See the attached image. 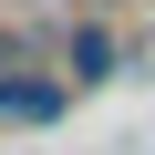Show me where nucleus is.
<instances>
[{"label":"nucleus","mask_w":155,"mask_h":155,"mask_svg":"<svg viewBox=\"0 0 155 155\" xmlns=\"http://www.w3.org/2000/svg\"><path fill=\"white\" fill-rule=\"evenodd\" d=\"M0 72H21V62H11V52H0Z\"/></svg>","instance_id":"7ed1b4c3"},{"label":"nucleus","mask_w":155,"mask_h":155,"mask_svg":"<svg viewBox=\"0 0 155 155\" xmlns=\"http://www.w3.org/2000/svg\"><path fill=\"white\" fill-rule=\"evenodd\" d=\"M62 114V83H0V124H52Z\"/></svg>","instance_id":"f03ea898"},{"label":"nucleus","mask_w":155,"mask_h":155,"mask_svg":"<svg viewBox=\"0 0 155 155\" xmlns=\"http://www.w3.org/2000/svg\"><path fill=\"white\" fill-rule=\"evenodd\" d=\"M62 72H72V83H104V72H114V31H93V21H83V31L62 41Z\"/></svg>","instance_id":"f257e3e1"}]
</instances>
